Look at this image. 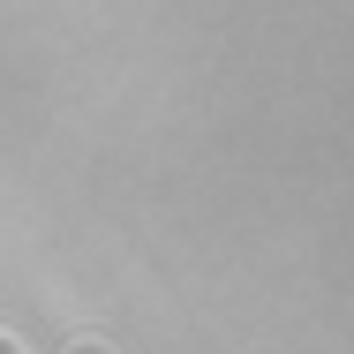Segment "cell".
Here are the masks:
<instances>
[{
	"mask_svg": "<svg viewBox=\"0 0 354 354\" xmlns=\"http://www.w3.org/2000/svg\"><path fill=\"white\" fill-rule=\"evenodd\" d=\"M68 354H113V347H106V339H75Z\"/></svg>",
	"mask_w": 354,
	"mask_h": 354,
	"instance_id": "1",
	"label": "cell"
},
{
	"mask_svg": "<svg viewBox=\"0 0 354 354\" xmlns=\"http://www.w3.org/2000/svg\"><path fill=\"white\" fill-rule=\"evenodd\" d=\"M0 354H23V347H15V332H0Z\"/></svg>",
	"mask_w": 354,
	"mask_h": 354,
	"instance_id": "2",
	"label": "cell"
}]
</instances>
